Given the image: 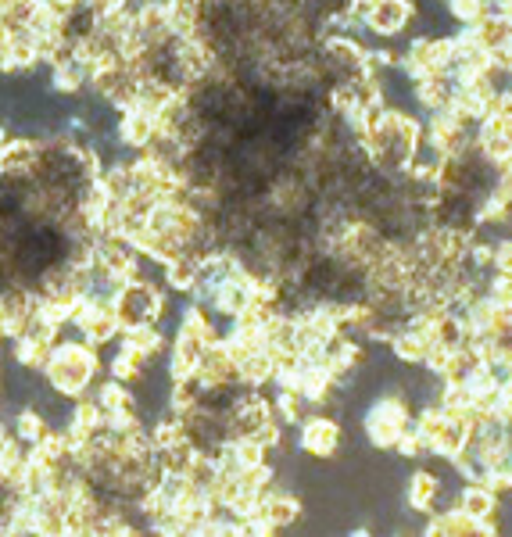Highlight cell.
Returning <instances> with one entry per match:
<instances>
[{"label":"cell","mask_w":512,"mask_h":537,"mask_svg":"<svg viewBox=\"0 0 512 537\" xmlns=\"http://www.w3.org/2000/svg\"><path fill=\"white\" fill-rule=\"evenodd\" d=\"M43 373L51 380V387L58 394H79L90 387L97 373V355H94V344H83V341H65V344H54L47 362H43Z\"/></svg>","instance_id":"obj_1"},{"label":"cell","mask_w":512,"mask_h":537,"mask_svg":"<svg viewBox=\"0 0 512 537\" xmlns=\"http://www.w3.org/2000/svg\"><path fill=\"white\" fill-rule=\"evenodd\" d=\"M111 308H115L122 330H126V326H140V323H158L165 312V294L144 280H129L115 290Z\"/></svg>","instance_id":"obj_2"},{"label":"cell","mask_w":512,"mask_h":537,"mask_svg":"<svg viewBox=\"0 0 512 537\" xmlns=\"http://www.w3.org/2000/svg\"><path fill=\"white\" fill-rule=\"evenodd\" d=\"M409 423V401L402 394H380L366 412V434L376 448H394Z\"/></svg>","instance_id":"obj_3"},{"label":"cell","mask_w":512,"mask_h":537,"mask_svg":"<svg viewBox=\"0 0 512 537\" xmlns=\"http://www.w3.org/2000/svg\"><path fill=\"white\" fill-rule=\"evenodd\" d=\"M473 147L491 169L512 162V115L502 108H491L473 129Z\"/></svg>","instance_id":"obj_4"},{"label":"cell","mask_w":512,"mask_h":537,"mask_svg":"<svg viewBox=\"0 0 512 537\" xmlns=\"http://www.w3.org/2000/svg\"><path fill=\"white\" fill-rule=\"evenodd\" d=\"M419 18L416 0H373L369 11L362 15V29L369 36H380V40H394V36L409 33Z\"/></svg>","instance_id":"obj_5"},{"label":"cell","mask_w":512,"mask_h":537,"mask_svg":"<svg viewBox=\"0 0 512 537\" xmlns=\"http://www.w3.org/2000/svg\"><path fill=\"white\" fill-rule=\"evenodd\" d=\"M301 448H305L308 455H319V459L337 452V448H341V427H337V419H330V416L301 419Z\"/></svg>","instance_id":"obj_6"},{"label":"cell","mask_w":512,"mask_h":537,"mask_svg":"<svg viewBox=\"0 0 512 537\" xmlns=\"http://www.w3.org/2000/svg\"><path fill=\"white\" fill-rule=\"evenodd\" d=\"M115 140L129 151H144L154 140V119L137 108H126L119 115V126H115Z\"/></svg>","instance_id":"obj_7"},{"label":"cell","mask_w":512,"mask_h":537,"mask_svg":"<svg viewBox=\"0 0 512 537\" xmlns=\"http://www.w3.org/2000/svg\"><path fill=\"white\" fill-rule=\"evenodd\" d=\"M498 509V498L495 491L487 484H470V487H462V495H459V512L466 516V520L473 523H487L491 516H495Z\"/></svg>","instance_id":"obj_8"},{"label":"cell","mask_w":512,"mask_h":537,"mask_svg":"<svg viewBox=\"0 0 512 537\" xmlns=\"http://www.w3.org/2000/svg\"><path fill=\"white\" fill-rule=\"evenodd\" d=\"M51 90L58 97H76L86 90V69L72 54H65V58L51 65Z\"/></svg>","instance_id":"obj_9"},{"label":"cell","mask_w":512,"mask_h":537,"mask_svg":"<svg viewBox=\"0 0 512 537\" xmlns=\"http://www.w3.org/2000/svg\"><path fill=\"white\" fill-rule=\"evenodd\" d=\"M412 101H416L419 115H430V111L448 108V101H452V83L441 79V76L419 79V83H412Z\"/></svg>","instance_id":"obj_10"},{"label":"cell","mask_w":512,"mask_h":537,"mask_svg":"<svg viewBox=\"0 0 512 537\" xmlns=\"http://www.w3.org/2000/svg\"><path fill=\"white\" fill-rule=\"evenodd\" d=\"M437 495H441V480L430 473V469H416L409 480V505L416 512H430L437 502Z\"/></svg>","instance_id":"obj_11"},{"label":"cell","mask_w":512,"mask_h":537,"mask_svg":"<svg viewBox=\"0 0 512 537\" xmlns=\"http://www.w3.org/2000/svg\"><path fill=\"white\" fill-rule=\"evenodd\" d=\"M427 337H419L416 330H409V326H402V330L391 337V351L394 358L402 362V366H423V355H427Z\"/></svg>","instance_id":"obj_12"},{"label":"cell","mask_w":512,"mask_h":537,"mask_svg":"<svg viewBox=\"0 0 512 537\" xmlns=\"http://www.w3.org/2000/svg\"><path fill=\"white\" fill-rule=\"evenodd\" d=\"M444 8H448L452 22H459V26H477L480 18L495 11L487 0H444Z\"/></svg>","instance_id":"obj_13"},{"label":"cell","mask_w":512,"mask_h":537,"mask_svg":"<svg viewBox=\"0 0 512 537\" xmlns=\"http://www.w3.org/2000/svg\"><path fill=\"white\" fill-rule=\"evenodd\" d=\"M495 273H509L512 276V237H498L495 240Z\"/></svg>","instance_id":"obj_14"},{"label":"cell","mask_w":512,"mask_h":537,"mask_svg":"<svg viewBox=\"0 0 512 537\" xmlns=\"http://www.w3.org/2000/svg\"><path fill=\"white\" fill-rule=\"evenodd\" d=\"M79 8L90 11V15H94V18H101V15H111V11L129 8V0H83Z\"/></svg>","instance_id":"obj_15"},{"label":"cell","mask_w":512,"mask_h":537,"mask_svg":"<svg viewBox=\"0 0 512 537\" xmlns=\"http://www.w3.org/2000/svg\"><path fill=\"white\" fill-rule=\"evenodd\" d=\"M51 4H58V8H65V11H72V8H79L83 0H51Z\"/></svg>","instance_id":"obj_16"},{"label":"cell","mask_w":512,"mask_h":537,"mask_svg":"<svg viewBox=\"0 0 512 537\" xmlns=\"http://www.w3.org/2000/svg\"><path fill=\"white\" fill-rule=\"evenodd\" d=\"M351 537H373V534H369V530H355Z\"/></svg>","instance_id":"obj_17"},{"label":"cell","mask_w":512,"mask_h":537,"mask_svg":"<svg viewBox=\"0 0 512 537\" xmlns=\"http://www.w3.org/2000/svg\"><path fill=\"white\" fill-rule=\"evenodd\" d=\"M0 8H4V0H0Z\"/></svg>","instance_id":"obj_18"},{"label":"cell","mask_w":512,"mask_h":537,"mask_svg":"<svg viewBox=\"0 0 512 537\" xmlns=\"http://www.w3.org/2000/svg\"><path fill=\"white\" fill-rule=\"evenodd\" d=\"M140 4H144V0H140Z\"/></svg>","instance_id":"obj_19"},{"label":"cell","mask_w":512,"mask_h":537,"mask_svg":"<svg viewBox=\"0 0 512 537\" xmlns=\"http://www.w3.org/2000/svg\"><path fill=\"white\" fill-rule=\"evenodd\" d=\"M441 4H444V0H441Z\"/></svg>","instance_id":"obj_20"}]
</instances>
